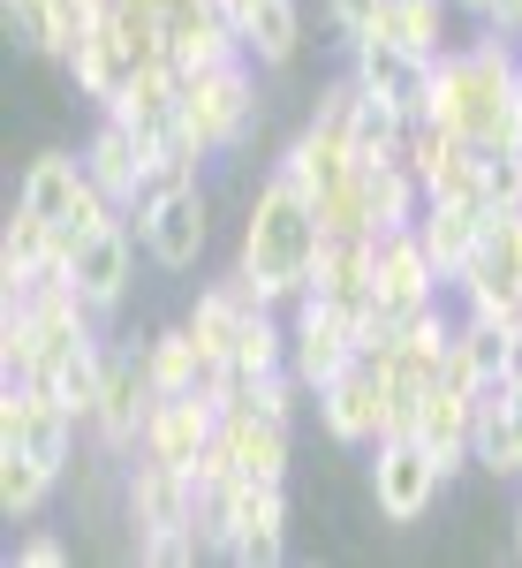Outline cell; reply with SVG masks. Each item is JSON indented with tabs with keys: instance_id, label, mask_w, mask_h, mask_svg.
Listing matches in <instances>:
<instances>
[{
	"instance_id": "cell-27",
	"label": "cell",
	"mask_w": 522,
	"mask_h": 568,
	"mask_svg": "<svg viewBox=\"0 0 522 568\" xmlns=\"http://www.w3.org/2000/svg\"><path fill=\"white\" fill-rule=\"evenodd\" d=\"M417 213H424V182L401 160H364V220H371V235H401V227H417Z\"/></svg>"
},
{
	"instance_id": "cell-13",
	"label": "cell",
	"mask_w": 522,
	"mask_h": 568,
	"mask_svg": "<svg viewBox=\"0 0 522 568\" xmlns=\"http://www.w3.org/2000/svg\"><path fill=\"white\" fill-rule=\"evenodd\" d=\"M356 364V318L318 296H296L288 304V372L304 379V394H318L326 379H341Z\"/></svg>"
},
{
	"instance_id": "cell-2",
	"label": "cell",
	"mask_w": 522,
	"mask_h": 568,
	"mask_svg": "<svg viewBox=\"0 0 522 568\" xmlns=\"http://www.w3.org/2000/svg\"><path fill=\"white\" fill-rule=\"evenodd\" d=\"M318 251H326V227H318V205L296 175H273L250 190L243 205V243H235V265L258 281L273 304H296L318 273Z\"/></svg>"
},
{
	"instance_id": "cell-19",
	"label": "cell",
	"mask_w": 522,
	"mask_h": 568,
	"mask_svg": "<svg viewBox=\"0 0 522 568\" xmlns=\"http://www.w3.org/2000/svg\"><path fill=\"white\" fill-rule=\"evenodd\" d=\"M310 402H318V425L341 439V447H371V439L387 433V387H379V372L364 356L348 364L341 379H326Z\"/></svg>"
},
{
	"instance_id": "cell-8",
	"label": "cell",
	"mask_w": 522,
	"mask_h": 568,
	"mask_svg": "<svg viewBox=\"0 0 522 568\" xmlns=\"http://www.w3.org/2000/svg\"><path fill=\"white\" fill-rule=\"evenodd\" d=\"M76 433H84V417L61 402L53 387L39 379H8L0 387V447H23V455H39L45 470H76Z\"/></svg>"
},
{
	"instance_id": "cell-17",
	"label": "cell",
	"mask_w": 522,
	"mask_h": 568,
	"mask_svg": "<svg viewBox=\"0 0 522 568\" xmlns=\"http://www.w3.org/2000/svg\"><path fill=\"white\" fill-rule=\"evenodd\" d=\"M213 433H219V402H213L205 387L160 394V402H152V417H144L136 455H160V463H174V470H190V463L213 447Z\"/></svg>"
},
{
	"instance_id": "cell-15",
	"label": "cell",
	"mask_w": 522,
	"mask_h": 568,
	"mask_svg": "<svg viewBox=\"0 0 522 568\" xmlns=\"http://www.w3.org/2000/svg\"><path fill=\"white\" fill-rule=\"evenodd\" d=\"M348 77L371 91V99H393L409 122H424V114H432V61H417L409 45L379 39V31L348 39Z\"/></svg>"
},
{
	"instance_id": "cell-41",
	"label": "cell",
	"mask_w": 522,
	"mask_h": 568,
	"mask_svg": "<svg viewBox=\"0 0 522 568\" xmlns=\"http://www.w3.org/2000/svg\"><path fill=\"white\" fill-rule=\"evenodd\" d=\"M515 122H522V99H515Z\"/></svg>"
},
{
	"instance_id": "cell-5",
	"label": "cell",
	"mask_w": 522,
	"mask_h": 568,
	"mask_svg": "<svg viewBox=\"0 0 522 568\" xmlns=\"http://www.w3.org/2000/svg\"><path fill=\"white\" fill-rule=\"evenodd\" d=\"M130 227L160 273H197L205 243H213V197L197 190V175H167L130 205Z\"/></svg>"
},
{
	"instance_id": "cell-25",
	"label": "cell",
	"mask_w": 522,
	"mask_h": 568,
	"mask_svg": "<svg viewBox=\"0 0 522 568\" xmlns=\"http://www.w3.org/2000/svg\"><path fill=\"white\" fill-rule=\"evenodd\" d=\"M484 220H492V205H478V197H424L417 235H424L432 265L447 273V288H454V273L470 265V251H478V235H484Z\"/></svg>"
},
{
	"instance_id": "cell-23",
	"label": "cell",
	"mask_w": 522,
	"mask_h": 568,
	"mask_svg": "<svg viewBox=\"0 0 522 568\" xmlns=\"http://www.w3.org/2000/svg\"><path fill=\"white\" fill-rule=\"evenodd\" d=\"M227 23L258 69H288L304 53V8L296 0H227Z\"/></svg>"
},
{
	"instance_id": "cell-35",
	"label": "cell",
	"mask_w": 522,
	"mask_h": 568,
	"mask_svg": "<svg viewBox=\"0 0 522 568\" xmlns=\"http://www.w3.org/2000/svg\"><path fill=\"white\" fill-rule=\"evenodd\" d=\"M379 8H387V0H326V23H334L341 45H348V39H364V31L379 23Z\"/></svg>"
},
{
	"instance_id": "cell-36",
	"label": "cell",
	"mask_w": 522,
	"mask_h": 568,
	"mask_svg": "<svg viewBox=\"0 0 522 568\" xmlns=\"http://www.w3.org/2000/svg\"><path fill=\"white\" fill-rule=\"evenodd\" d=\"M69 561V546L53 538V530H31V538H16V568H61Z\"/></svg>"
},
{
	"instance_id": "cell-38",
	"label": "cell",
	"mask_w": 522,
	"mask_h": 568,
	"mask_svg": "<svg viewBox=\"0 0 522 568\" xmlns=\"http://www.w3.org/2000/svg\"><path fill=\"white\" fill-rule=\"evenodd\" d=\"M508 387L522 394V326H515V334H508Z\"/></svg>"
},
{
	"instance_id": "cell-10",
	"label": "cell",
	"mask_w": 522,
	"mask_h": 568,
	"mask_svg": "<svg viewBox=\"0 0 522 568\" xmlns=\"http://www.w3.org/2000/svg\"><path fill=\"white\" fill-rule=\"evenodd\" d=\"M61 243H69V281H76V296H84L99 318H114V311L130 304V281H136V227L130 213H114V220H99L91 235H69L61 227Z\"/></svg>"
},
{
	"instance_id": "cell-28",
	"label": "cell",
	"mask_w": 522,
	"mask_h": 568,
	"mask_svg": "<svg viewBox=\"0 0 522 568\" xmlns=\"http://www.w3.org/2000/svg\"><path fill=\"white\" fill-rule=\"evenodd\" d=\"M447 16H454V0H387L371 31L393 39V45H409L417 61H439V53L454 45V23H447Z\"/></svg>"
},
{
	"instance_id": "cell-9",
	"label": "cell",
	"mask_w": 522,
	"mask_h": 568,
	"mask_svg": "<svg viewBox=\"0 0 522 568\" xmlns=\"http://www.w3.org/2000/svg\"><path fill=\"white\" fill-rule=\"evenodd\" d=\"M16 205L53 220V227H69V235H91L99 220L122 213V205L84 175V152H39V160L23 168V182H16Z\"/></svg>"
},
{
	"instance_id": "cell-7",
	"label": "cell",
	"mask_w": 522,
	"mask_h": 568,
	"mask_svg": "<svg viewBox=\"0 0 522 568\" xmlns=\"http://www.w3.org/2000/svg\"><path fill=\"white\" fill-rule=\"evenodd\" d=\"M454 304L500 318V326H522V205H500L484 220L470 265L454 273Z\"/></svg>"
},
{
	"instance_id": "cell-30",
	"label": "cell",
	"mask_w": 522,
	"mask_h": 568,
	"mask_svg": "<svg viewBox=\"0 0 522 568\" xmlns=\"http://www.w3.org/2000/svg\"><path fill=\"white\" fill-rule=\"evenodd\" d=\"M53 485H61V470H45L39 455H23V447H0V516L8 524H39Z\"/></svg>"
},
{
	"instance_id": "cell-11",
	"label": "cell",
	"mask_w": 522,
	"mask_h": 568,
	"mask_svg": "<svg viewBox=\"0 0 522 568\" xmlns=\"http://www.w3.org/2000/svg\"><path fill=\"white\" fill-rule=\"evenodd\" d=\"M152 372H144V349H114L106 364V387H99V409H91V447H99V463H130L136 439H144V417H152Z\"/></svg>"
},
{
	"instance_id": "cell-4",
	"label": "cell",
	"mask_w": 522,
	"mask_h": 568,
	"mask_svg": "<svg viewBox=\"0 0 522 568\" xmlns=\"http://www.w3.org/2000/svg\"><path fill=\"white\" fill-rule=\"evenodd\" d=\"M182 130L205 144V160H227V152H243L265 122V91H258V61L250 53H235V61H219V69H197V77H182V114H174Z\"/></svg>"
},
{
	"instance_id": "cell-14",
	"label": "cell",
	"mask_w": 522,
	"mask_h": 568,
	"mask_svg": "<svg viewBox=\"0 0 522 568\" xmlns=\"http://www.w3.org/2000/svg\"><path fill=\"white\" fill-rule=\"evenodd\" d=\"M265 304H273V296H265L243 265H227L219 281H205V288L190 296L182 326H190V342H197V356H205V372L235 356V334H243V326H250V311H265Z\"/></svg>"
},
{
	"instance_id": "cell-29",
	"label": "cell",
	"mask_w": 522,
	"mask_h": 568,
	"mask_svg": "<svg viewBox=\"0 0 522 568\" xmlns=\"http://www.w3.org/2000/svg\"><path fill=\"white\" fill-rule=\"evenodd\" d=\"M106 364H114V342L91 326L84 342H76V349L53 364V379H39V387H53V394H61V402H69V409H76V417L91 425V409H99V387H106Z\"/></svg>"
},
{
	"instance_id": "cell-32",
	"label": "cell",
	"mask_w": 522,
	"mask_h": 568,
	"mask_svg": "<svg viewBox=\"0 0 522 568\" xmlns=\"http://www.w3.org/2000/svg\"><path fill=\"white\" fill-rule=\"evenodd\" d=\"M136 349H144V372H152L160 394H190L197 379H205V356H197V342H190V326H160V334H144Z\"/></svg>"
},
{
	"instance_id": "cell-12",
	"label": "cell",
	"mask_w": 522,
	"mask_h": 568,
	"mask_svg": "<svg viewBox=\"0 0 522 568\" xmlns=\"http://www.w3.org/2000/svg\"><path fill=\"white\" fill-rule=\"evenodd\" d=\"M439 296H447V273L432 265L424 235H417V227L379 235V258H371V304H379V318L409 326V318H417V311H432Z\"/></svg>"
},
{
	"instance_id": "cell-18",
	"label": "cell",
	"mask_w": 522,
	"mask_h": 568,
	"mask_svg": "<svg viewBox=\"0 0 522 568\" xmlns=\"http://www.w3.org/2000/svg\"><path fill=\"white\" fill-rule=\"evenodd\" d=\"M84 175L99 182V190H106V197H114L122 213H130L136 197H144V190L160 182V168H152V152L136 144V130H130V122L99 114V122H91V136H84Z\"/></svg>"
},
{
	"instance_id": "cell-3",
	"label": "cell",
	"mask_w": 522,
	"mask_h": 568,
	"mask_svg": "<svg viewBox=\"0 0 522 568\" xmlns=\"http://www.w3.org/2000/svg\"><path fill=\"white\" fill-rule=\"evenodd\" d=\"M197 538H205V554H219L235 568H273L280 546H288V485L235 478L227 493H205L197 500Z\"/></svg>"
},
{
	"instance_id": "cell-26",
	"label": "cell",
	"mask_w": 522,
	"mask_h": 568,
	"mask_svg": "<svg viewBox=\"0 0 522 568\" xmlns=\"http://www.w3.org/2000/svg\"><path fill=\"white\" fill-rule=\"evenodd\" d=\"M508 334L500 318H478V311H454V342H447V379H462L470 394L500 387L508 379Z\"/></svg>"
},
{
	"instance_id": "cell-33",
	"label": "cell",
	"mask_w": 522,
	"mask_h": 568,
	"mask_svg": "<svg viewBox=\"0 0 522 568\" xmlns=\"http://www.w3.org/2000/svg\"><path fill=\"white\" fill-rule=\"evenodd\" d=\"M8 16V39L31 45V53H53L61 61V23H53V0H0Z\"/></svg>"
},
{
	"instance_id": "cell-6",
	"label": "cell",
	"mask_w": 522,
	"mask_h": 568,
	"mask_svg": "<svg viewBox=\"0 0 522 568\" xmlns=\"http://www.w3.org/2000/svg\"><path fill=\"white\" fill-rule=\"evenodd\" d=\"M364 455H371V508H379V524L409 530V524H424V516L439 508L447 463H439L417 433H379Z\"/></svg>"
},
{
	"instance_id": "cell-1",
	"label": "cell",
	"mask_w": 522,
	"mask_h": 568,
	"mask_svg": "<svg viewBox=\"0 0 522 568\" xmlns=\"http://www.w3.org/2000/svg\"><path fill=\"white\" fill-rule=\"evenodd\" d=\"M515 99H522V39L478 23L470 39H454L432 61V122L454 130L462 144L478 152H515L522 122H515Z\"/></svg>"
},
{
	"instance_id": "cell-24",
	"label": "cell",
	"mask_w": 522,
	"mask_h": 568,
	"mask_svg": "<svg viewBox=\"0 0 522 568\" xmlns=\"http://www.w3.org/2000/svg\"><path fill=\"white\" fill-rule=\"evenodd\" d=\"M69 61V84H76V99H91V106H114L122 99V84L136 77V53L122 45V31L99 16V31H84V39L61 53Z\"/></svg>"
},
{
	"instance_id": "cell-34",
	"label": "cell",
	"mask_w": 522,
	"mask_h": 568,
	"mask_svg": "<svg viewBox=\"0 0 522 568\" xmlns=\"http://www.w3.org/2000/svg\"><path fill=\"white\" fill-rule=\"evenodd\" d=\"M484 197H492V213L522 205V144L515 152H484Z\"/></svg>"
},
{
	"instance_id": "cell-31",
	"label": "cell",
	"mask_w": 522,
	"mask_h": 568,
	"mask_svg": "<svg viewBox=\"0 0 522 568\" xmlns=\"http://www.w3.org/2000/svg\"><path fill=\"white\" fill-rule=\"evenodd\" d=\"M288 304H265L250 311V326L235 334V356H227V372L235 379H265V372H280L288 364V318H280Z\"/></svg>"
},
{
	"instance_id": "cell-21",
	"label": "cell",
	"mask_w": 522,
	"mask_h": 568,
	"mask_svg": "<svg viewBox=\"0 0 522 568\" xmlns=\"http://www.w3.org/2000/svg\"><path fill=\"white\" fill-rule=\"evenodd\" d=\"M235 53H243V39H235V23H227L219 0H174L167 8V61L182 77L219 69V61H235Z\"/></svg>"
},
{
	"instance_id": "cell-22",
	"label": "cell",
	"mask_w": 522,
	"mask_h": 568,
	"mask_svg": "<svg viewBox=\"0 0 522 568\" xmlns=\"http://www.w3.org/2000/svg\"><path fill=\"white\" fill-rule=\"evenodd\" d=\"M417 439L432 447L439 463H447V478L478 455V394L462 387V379H439L424 394V409H417Z\"/></svg>"
},
{
	"instance_id": "cell-16",
	"label": "cell",
	"mask_w": 522,
	"mask_h": 568,
	"mask_svg": "<svg viewBox=\"0 0 522 568\" xmlns=\"http://www.w3.org/2000/svg\"><path fill=\"white\" fill-rule=\"evenodd\" d=\"M219 447H227V463H235L243 478L288 485L296 425H288V417H273V409H258V402H227V409H219Z\"/></svg>"
},
{
	"instance_id": "cell-37",
	"label": "cell",
	"mask_w": 522,
	"mask_h": 568,
	"mask_svg": "<svg viewBox=\"0 0 522 568\" xmlns=\"http://www.w3.org/2000/svg\"><path fill=\"white\" fill-rule=\"evenodd\" d=\"M478 23H492V31H508V39H522V0H484Z\"/></svg>"
},
{
	"instance_id": "cell-40",
	"label": "cell",
	"mask_w": 522,
	"mask_h": 568,
	"mask_svg": "<svg viewBox=\"0 0 522 568\" xmlns=\"http://www.w3.org/2000/svg\"><path fill=\"white\" fill-rule=\"evenodd\" d=\"M515 554H522V508H515Z\"/></svg>"
},
{
	"instance_id": "cell-39",
	"label": "cell",
	"mask_w": 522,
	"mask_h": 568,
	"mask_svg": "<svg viewBox=\"0 0 522 568\" xmlns=\"http://www.w3.org/2000/svg\"><path fill=\"white\" fill-rule=\"evenodd\" d=\"M454 16H470V23H478V16H484V0H454Z\"/></svg>"
},
{
	"instance_id": "cell-20",
	"label": "cell",
	"mask_w": 522,
	"mask_h": 568,
	"mask_svg": "<svg viewBox=\"0 0 522 568\" xmlns=\"http://www.w3.org/2000/svg\"><path fill=\"white\" fill-rule=\"evenodd\" d=\"M371 258H379V235H326V251H318V273H310L304 296H318V304L348 311L356 326L371 318Z\"/></svg>"
}]
</instances>
